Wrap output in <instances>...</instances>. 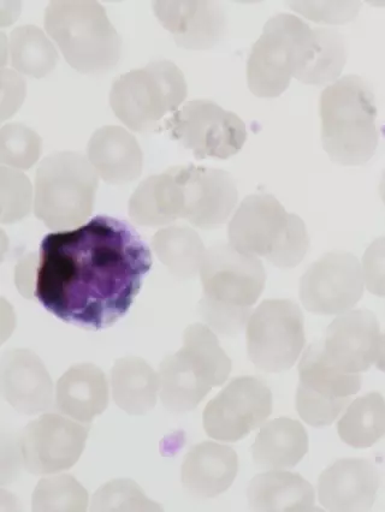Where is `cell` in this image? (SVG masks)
I'll list each match as a JSON object with an SVG mask.
<instances>
[{
	"instance_id": "obj_1",
	"label": "cell",
	"mask_w": 385,
	"mask_h": 512,
	"mask_svg": "<svg viewBox=\"0 0 385 512\" xmlns=\"http://www.w3.org/2000/svg\"><path fill=\"white\" fill-rule=\"evenodd\" d=\"M152 266L132 224L94 217L41 241L35 299L65 323L104 330L122 319Z\"/></svg>"
},
{
	"instance_id": "obj_2",
	"label": "cell",
	"mask_w": 385,
	"mask_h": 512,
	"mask_svg": "<svg viewBox=\"0 0 385 512\" xmlns=\"http://www.w3.org/2000/svg\"><path fill=\"white\" fill-rule=\"evenodd\" d=\"M200 278L204 289L199 302L201 318L219 335H239L265 289L262 261L240 253L230 243L218 242L206 250Z\"/></svg>"
},
{
	"instance_id": "obj_3",
	"label": "cell",
	"mask_w": 385,
	"mask_h": 512,
	"mask_svg": "<svg viewBox=\"0 0 385 512\" xmlns=\"http://www.w3.org/2000/svg\"><path fill=\"white\" fill-rule=\"evenodd\" d=\"M324 151L334 163L365 165L378 146L375 94L363 77L343 76L324 89L319 99Z\"/></svg>"
},
{
	"instance_id": "obj_4",
	"label": "cell",
	"mask_w": 385,
	"mask_h": 512,
	"mask_svg": "<svg viewBox=\"0 0 385 512\" xmlns=\"http://www.w3.org/2000/svg\"><path fill=\"white\" fill-rule=\"evenodd\" d=\"M45 31L71 68L103 74L122 56V38L102 4L94 0H53L45 10Z\"/></svg>"
},
{
	"instance_id": "obj_5",
	"label": "cell",
	"mask_w": 385,
	"mask_h": 512,
	"mask_svg": "<svg viewBox=\"0 0 385 512\" xmlns=\"http://www.w3.org/2000/svg\"><path fill=\"white\" fill-rule=\"evenodd\" d=\"M229 243L240 253L265 258L278 269H294L310 248L306 224L274 195L253 194L241 202L228 226Z\"/></svg>"
},
{
	"instance_id": "obj_6",
	"label": "cell",
	"mask_w": 385,
	"mask_h": 512,
	"mask_svg": "<svg viewBox=\"0 0 385 512\" xmlns=\"http://www.w3.org/2000/svg\"><path fill=\"white\" fill-rule=\"evenodd\" d=\"M231 368L233 363L209 326H188L182 348L159 366L163 406L175 414L192 412L213 388L228 380Z\"/></svg>"
},
{
	"instance_id": "obj_7",
	"label": "cell",
	"mask_w": 385,
	"mask_h": 512,
	"mask_svg": "<svg viewBox=\"0 0 385 512\" xmlns=\"http://www.w3.org/2000/svg\"><path fill=\"white\" fill-rule=\"evenodd\" d=\"M99 176L87 157L64 151L40 163L34 182V213L47 228H79L92 216Z\"/></svg>"
},
{
	"instance_id": "obj_8",
	"label": "cell",
	"mask_w": 385,
	"mask_h": 512,
	"mask_svg": "<svg viewBox=\"0 0 385 512\" xmlns=\"http://www.w3.org/2000/svg\"><path fill=\"white\" fill-rule=\"evenodd\" d=\"M315 49V31L300 17H271L248 57V88L259 98L280 97L306 69Z\"/></svg>"
},
{
	"instance_id": "obj_9",
	"label": "cell",
	"mask_w": 385,
	"mask_h": 512,
	"mask_svg": "<svg viewBox=\"0 0 385 512\" xmlns=\"http://www.w3.org/2000/svg\"><path fill=\"white\" fill-rule=\"evenodd\" d=\"M188 93L182 70L162 59L123 74L112 83L110 106L136 133L157 132L162 119L180 109Z\"/></svg>"
},
{
	"instance_id": "obj_10",
	"label": "cell",
	"mask_w": 385,
	"mask_h": 512,
	"mask_svg": "<svg viewBox=\"0 0 385 512\" xmlns=\"http://www.w3.org/2000/svg\"><path fill=\"white\" fill-rule=\"evenodd\" d=\"M247 354L266 373H281L295 365L305 348V319L292 300H265L246 325Z\"/></svg>"
},
{
	"instance_id": "obj_11",
	"label": "cell",
	"mask_w": 385,
	"mask_h": 512,
	"mask_svg": "<svg viewBox=\"0 0 385 512\" xmlns=\"http://www.w3.org/2000/svg\"><path fill=\"white\" fill-rule=\"evenodd\" d=\"M360 374L342 372L328 360L323 343L311 344L299 363L296 409L312 427L334 424L361 389Z\"/></svg>"
},
{
	"instance_id": "obj_12",
	"label": "cell",
	"mask_w": 385,
	"mask_h": 512,
	"mask_svg": "<svg viewBox=\"0 0 385 512\" xmlns=\"http://www.w3.org/2000/svg\"><path fill=\"white\" fill-rule=\"evenodd\" d=\"M165 129L197 159H228L238 154L247 140L244 121L206 99L183 105L167 119Z\"/></svg>"
},
{
	"instance_id": "obj_13",
	"label": "cell",
	"mask_w": 385,
	"mask_h": 512,
	"mask_svg": "<svg viewBox=\"0 0 385 512\" xmlns=\"http://www.w3.org/2000/svg\"><path fill=\"white\" fill-rule=\"evenodd\" d=\"M271 413V390L262 379L235 378L207 403L205 432L218 442L236 443L262 426Z\"/></svg>"
},
{
	"instance_id": "obj_14",
	"label": "cell",
	"mask_w": 385,
	"mask_h": 512,
	"mask_svg": "<svg viewBox=\"0 0 385 512\" xmlns=\"http://www.w3.org/2000/svg\"><path fill=\"white\" fill-rule=\"evenodd\" d=\"M88 428L63 414L45 413L25 427L19 438L23 467L34 475L64 472L79 462Z\"/></svg>"
},
{
	"instance_id": "obj_15",
	"label": "cell",
	"mask_w": 385,
	"mask_h": 512,
	"mask_svg": "<svg viewBox=\"0 0 385 512\" xmlns=\"http://www.w3.org/2000/svg\"><path fill=\"white\" fill-rule=\"evenodd\" d=\"M300 300L308 312L337 315L351 311L364 295L357 256L331 252L313 263L300 279Z\"/></svg>"
},
{
	"instance_id": "obj_16",
	"label": "cell",
	"mask_w": 385,
	"mask_h": 512,
	"mask_svg": "<svg viewBox=\"0 0 385 512\" xmlns=\"http://www.w3.org/2000/svg\"><path fill=\"white\" fill-rule=\"evenodd\" d=\"M179 174L185 200L182 219L205 230L227 223L239 199L233 176L194 164L179 166Z\"/></svg>"
},
{
	"instance_id": "obj_17",
	"label": "cell",
	"mask_w": 385,
	"mask_h": 512,
	"mask_svg": "<svg viewBox=\"0 0 385 512\" xmlns=\"http://www.w3.org/2000/svg\"><path fill=\"white\" fill-rule=\"evenodd\" d=\"M381 329L376 315L367 309L343 313L331 323L323 350L342 372L360 374L376 362Z\"/></svg>"
},
{
	"instance_id": "obj_18",
	"label": "cell",
	"mask_w": 385,
	"mask_h": 512,
	"mask_svg": "<svg viewBox=\"0 0 385 512\" xmlns=\"http://www.w3.org/2000/svg\"><path fill=\"white\" fill-rule=\"evenodd\" d=\"M152 5L159 22L183 49H212L227 32V16L217 2L158 0Z\"/></svg>"
},
{
	"instance_id": "obj_19",
	"label": "cell",
	"mask_w": 385,
	"mask_h": 512,
	"mask_svg": "<svg viewBox=\"0 0 385 512\" xmlns=\"http://www.w3.org/2000/svg\"><path fill=\"white\" fill-rule=\"evenodd\" d=\"M2 391L16 412L38 415L53 406L56 390L43 360L34 351L15 348L5 351L0 362Z\"/></svg>"
},
{
	"instance_id": "obj_20",
	"label": "cell",
	"mask_w": 385,
	"mask_h": 512,
	"mask_svg": "<svg viewBox=\"0 0 385 512\" xmlns=\"http://www.w3.org/2000/svg\"><path fill=\"white\" fill-rule=\"evenodd\" d=\"M381 476L361 458L336 461L318 481L319 502L331 511L369 510L375 504Z\"/></svg>"
},
{
	"instance_id": "obj_21",
	"label": "cell",
	"mask_w": 385,
	"mask_h": 512,
	"mask_svg": "<svg viewBox=\"0 0 385 512\" xmlns=\"http://www.w3.org/2000/svg\"><path fill=\"white\" fill-rule=\"evenodd\" d=\"M87 158L99 178L116 186L138 180L144 168L138 140L118 125H106L94 132L88 142Z\"/></svg>"
},
{
	"instance_id": "obj_22",
	"label": "cell",
	"mask_w": 385,
	"mask_h": 512,
	"mask_svg": "<svg viewBox=\"0 0 385 512\" xmlns=\"http://www.w3.org/2000/svg\"><path fill=\"white\" fill-rule=\"evenodd\" d=\"M239 472V457L227 445L204 442L189 450L183 461L181 481L195 498H215L228 491Z\"/></svg>"
},
{
	"instance_id": "obj_23",
	"label": "cell",
	"mask_w": 385,
	"mask_h": 512,
	"mask_svg": "<svg viewBox=\"0 0 385 512\" xmlns=\"http://www.w3.org/2000/svg\"><path fill=\"white\" fill-rule=\"evenodd\" d=\"M55 402L63 415L90 424L109 406L108 379L93 363H77L57 381Z\"/></svg>"
},
{
	"instance_id": "obj_24",
	"label": "cell",
	"mask_w": 385,
	"mask_h": 512,
	"mask_svg": "<svg viewBox=\"0 0 385 512\" xmlns=\"http://www.w3.org/2000/svg\"><path fill=\"white\" fill-rule=\"evenodd\" d=\"M185 210L179 166L147 177L130 196L129 217L136 224L163 226L182 219Z\"/></svg>"
},
{
	"instance_id": "obj_25",
	"label": "cell",
	"mask_w": 385,
	"mask_h": 512,
	"mask_svg": "<svg viewBox=\"0 0 385 512\" xmlns=\"http://www.w3.org/2000/svg\"><path fill=\"white\" fill-rule=\"evenodd\" d=\"M248 504L257 511H311L315 509V488L300 474L271 470L251 481Z\"/></svg>"
},
{
	"instance_id": "obj_26",
	"label": "cell",
	"mask_w": 385,
	"mask_h": 512,
	"mask_svg": "<svg viewBox=\"0 0 385 512\" xmlns=\"http://www.w3.org/2000/svg\"><path fill=\"white\" fill-rule=\"evenodd\" d=\"M159 374L139 356L118 359L111 369L112 398L129 415H145L156 407Z\"/></svg>"
},
{
	"instance_id": "obj_27",
	"label": "cell",
	"mask_w": 385,
	"mask_h": 512,
	"mask_svg": "<svg viewBox=\"0 0 385 512\" xmlns=\"http://www.w3.org/2000/svg\"><path fill=\"white\" fill-rule=\"evenodd\" d=\"M308 452V434L301 422L280 418L262 427L252 446L254 463L260 468H294Z\"/></svg>"
},
{
	"instance_id": "obj_28",
	"label": "cell",
	"mask_w": 385,
	"mask_h": 512,
	"mask_svg": "<svg viewBox=\"0 0 385 512\" xmlns=\"http://www.w3.org/2000/svg\"><path fill=\"white\" fill-rule=\"evenodd\" d=\"M154 253L171 275L191 279L203 265L206 248L197 231L189 226H168L152 238Z\"/></svg>"
},
{
	"instance_id": "obj_29",
	"label": "cell",
	"mask_w": 385,
	"mask_h": 512,
	"mask_svg": "<svg viewBox=\"0 0 385 512\" xmlns=\"http://www.w3.org/2000/svg\"><path fill=\"white\" fill-rule=\"evenodd\" d=\"M337 432L354 449H369L385 436V400L370 392L349 404L337 424Z\"/></svg>"
},
{
	"instance_id": "obj_30",
	"label": "cell",
	"mask_w": 385,
	"mask_h": 512,
	"mask_svg": "<svg viewBox=\"0 0 385 512\" xmlns=\"http://www.w3.org/2000/svg\"><path fill=\"white\" fill-rule=\"evenodd\" d=\"M9 51L13 67L34 79L50 75L59 59L55 45L43 29L34 25L14 29L10 35Z\"/></svg>"
},
{
	"instance_id": "obj_31",
	"label": "cell",
	"mask_w": 385,
	"mask_h": 512,
	"mask_svg": "<svg viewBox=\"0 0 385 512\" xmlns=\"http://www.w3.org/2000/svg\"><path fill=\"white\" fill-rule=\"evenodd\" d=\"M313 31L316 35L315 52L311 62L296 79L306 85H324L341 75L347 62V45L336 29L316 28Z\"/></svg>"
},
{
	"instance_id": "obj_32",
	"label": "cell",
	"mask_w": 385,
	"mask_h": 512,
	"mask_svg": "<svg viewBox=\"0 0 385 512\" xmlns=\"http://www.w3.org/2000/svg\"><path fill=\"white\" fill-rule=\"evenodd\" d=\"M32 506L34 511H85L88 493L71 475L50 476L35 487Z\"/></svg>"
},
{
	"instance_id": "obj_33",
	"label": "cell",
	"mask_w": 385,
	"mask_h": 512,
	"mask_svg": "<svg viewBox=\"0 0 385 512\" xmlns=\"http://www.w3.org/2000/svg\"><path fill=\"white\" fill-rule=\"evenodd\" d=\"M43 152V140L22 123H9L0 129V163L16 170H28L37 164Z\"/></svg>"
},
{
	"instance_id": "obj_34",
	"label": "cell",
	"mask_w": 385,
	"mask_h": 512,
	"mask_svg": "<svg viewBox=\"0 0 385 512\" xmlns=\"http://www.w3.org/2000/svg\"><path fill=\"white\" fill-rule=\"evenodd\" d=\"M92 511H158L157 503L146 496L141 487L130 479L106 482L94 493Z\"/></svg>"
},
{
	"instance_id": "obj_35",
	"label": "cell",
	"mask_w": 385,
	"mask_h": 512,
	"mask_svg": "<svg viewBox=\"0 0 385 512\" xmlns=\"http://www.w3.org/2000/svg\"><path fill=\"white\" fill-rule=\"evenodd\" d=\"M33 188L20 170L2 165L0 168V220L13 224L27 217L32 210Z\"/></svg>"
},
{
	"instance_id": "obj_36",
	"label": "cell",
	"mask_w": 385,
	"mask_h": 512,
	"mask_svg": "<svg viewBox=\"0 0 385 512\" xmlns=\"http://www.w3.org/2000/svg\"><path fill=\"white\" fill-rule=\"evenodd\" d=\"M292 9L307 19L322 23H345L357 17L360 3L353 0L346 2H290Z\"/></svg>"
},
{
	"instance_id": "obj_37",
	"label": "cell",
	"mask_w": 385,
	"mask_h": 512,
	"mask_svg": "<svg viewBox=\"0 0 385 512\" xmlns=\"http://www.w3.org/2000/svg\"><path fill=\"white\" fill-rule=\"evenodd\" d=\"M363 276L372 295L385 297V237L373 241L363 256Z\"/></svg>"
},
{
	"instance_id": "obj_38",
	"label": "cell",
	"mask_w": 385,
	"mask_h": 512,
	"mask_svg": "<svg viewBox=\"0 0 385 512\" xmlns=\"http://www.w3.org/2000/svg\"><path fill=\"white\" fill-rule=\"evenodd\" d=\"M2 93H10L7 100L2 101V121L14 115L22 105L26 93V82L14 70L2 69Z\"/></svg>"
},
{
	"instance_id": "obj_39",
	"label": "cell",
	"mask_w": 385,
	"mask_h": 512,
	"mask_svg": "<svg viewBox=\"0 0 385 512\" xmlns=\"http://www.w3.org/2000/svg\"><path fill=\"white\" fill-rule=\"evenodd\" d=\"M39 267V255L29 253L19 260L15 269V284L26 299L35 297V285H37V275Z\"/></svg>"
},
{
	"instance_id": "obj_40",
	"label": "cell",
	"mask_w": 385,
	"mask_h": 512,
	"mask_svg": "<svg viewBox=\"0 0 385 512\" xmlns=\"http://www.w3.org/2000/svg\"><path fill=\"white\" fill-rule=\"evenodd\" d=\"M375 365L379 371L385 373V333L384 335H381V339H379L378 353Z\"/></svg>"
},
{
	"instance_id": "obj_41",
	"label": "cell",
	"mask_w": 385,
	"mask_h": 512,
	"mask_svg": "<svg viewBox=\"0 0 385 512\" xmlns=\"http://www.w3.org/2000/svg\"><path fill=\"white\" fill-rule=\"evenodd\" d=\"M379 195H381V198L385 204V170L383 172L381 183H379Z\"/></svg>"
}]
</instances>
